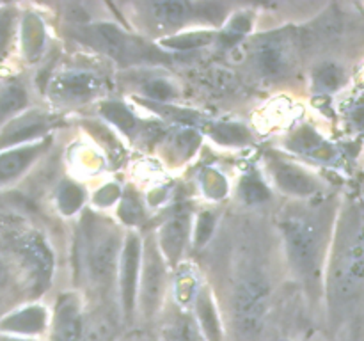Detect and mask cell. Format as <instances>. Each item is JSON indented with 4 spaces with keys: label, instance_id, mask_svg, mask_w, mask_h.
<instances>
[{
    "label": "cell",
    "instance_id": "1",
    "mask_svg": "<svg viewBox=\"0 0 364 341\" xmlns=\"http://www.w3.org/2000/svg\"><path fill=\"white\" fill-rule=\"evenodd\" d=\"M269 295V281L259 272H249L238 283L235 295V322L245 337H255L262 330Z\"/></svg>",
    "mask_w": 364,
    "mask_h": 341
},
{
    "label": "cell",
    "instance_id": "2",
    "mask_svg": "<svg viewBox=\"0 0 364 341\" xmlns=\"http://www.w3.org/2000/svg\"><path fill=\"white\" fill-rule=\"evenodd\" d=\"M82 39L89 45L96 46L98 50L105 52L107 55L121 60V63H135V60H164V53L159 50L148 46L141 39H135L132 36L124 34L114 25H95L82 31Z\"/></svg>",
    "mask_w": 364,
    "mask_h": 341
},
{
    "label": "cell",
    "instance_id": "3",
    "mask_svg": "<svg viewBox=\"0 0 364 341\" xmlns=\"http://www.w3.org/2000/svg\"><path fill=\"white\" fill-rule=\"evenodd\" d=\"M283 234L294 269L309 276L318 261V240L313 226L302 219H290L283 222Z\"/></svg>",
    "mask_w": 364,
    "mask_h": 341
},
{
    "label": "cell",
    "instance_id": "4",
    "mask_svg": "<svg viewBox=\"0 0 364 341\" xmlns=\"http://www.w3.org/2000/svg\"><path fill=\"white\" fill-rule=\"evenodd\" d=\"M139 266H141V244L137 237H128L123 254H121V297H123L127 315L134 311Z\"/></svg>",
    "mask_w": 364,
    "mask_h": 341
},
{
    "label": "cell",
    "instance_id": "5",
    "mask_svg": "<svg viewBox=\"0 0 364 341\" xmlns=\"http://www.w3.org/2000/svg\"><path fill=\"white\" fill-rule=\"evenodd\" d=\"M100 80L89 73L71 71L59 75L50 85V92L64 102H84L100 91Z\"/></svg>",
    "mask_w": 364,
    "mask_h": 341
},
{
    "label": "cell",
    "instance_id": "6",
    "mask_svg": "<svg viewBox=\"0 0 364 341\" xmlns=\"http://www.w3.org/2000/svg\"><path fill=\"white\" fill-rule=\"evenodd\" d=\"M82 336L84 323L78 302L73 297H63L53 318V341H82Z\"/></svg>",
    "mask_w": 364,
    "mask_h": 341
},
{
    "label": "cell",
    "instance_id": "7",
    "mask_svg": "<svg viewBox=\"0 0 364 341\" xmlns=\"http://www.w3.org/2000/svg\"><path fill=\"white\" fill-rule=\"evenodd\" d=\"M46 128H48V119L39 112H31L16 117L0 134V149L32 141V139L45 134Z\"/></svg>",
    "mask_w": 364,
    "mask_h": 341
},
{
    "label": "cell",
    "instance_id": "8",
    "mask_svg": "<svg viewBox=\"0 0 364 341\" xmlns=\"http://www.w3.org/2000/svg\"><path fill=\"white\" fill-rule=\"evenodd\" d=\"M46 323H48V316H46L45 309L39 305H31V308L6 316L0 322V330L16 334V336H34L46 329Z\"/></svg>",
    "mask_w": 364,
    "mask_h": 341
},
{
    "label": "cell",
    "instance_id": "9",
    "mask_svg": "<svg viewBox=\"0 0 364 341\" xmlns=\"http://www.w3.org/2000/svg\"><path fill=\"white\" fill-rule=\"evenodd\" d=\"M164 286V266L159 254L149 251L144 263V277H142V305L146 313L155 311L156 304L160 302Z\"/></svg>",
    "mask_w": 364,
    "mask_h": 341
},
{
    "label": "cell",
    "instance_id": "10",
    "mask_svg": "<svg viewBox=\"0 0 364 341\" xmlns=\"http://www.w3.org/2000/svg\"><path fill=\"white\" fill-rule=\"evenodd\" d=\"M274 178L283 190L295 195H308L316 188L315 181L291 163L277 162L274 166Z\"/></svg>",
    "mask_w": 364,
    "mask_h": 341
},
{
    "label": "cell",
    "instance_id": "11",
    "mask_svg": "<svg viewBox=\"0 0 364 341\" xmlns=\"http://www.w3.org/2000/svg\"><path fill=\"white\" fill-rule=\"evenodd\" d=\"M196 313H198V327L205 341H223V327L215 305L206 291H201L196 298Z\"/></svg>",
    "mask_w": 364,
    "mask_h": 341
},
{
    "label": "cell",
    "instance_id": "12",
    "mask_svg": "<svg viewBox=\"0 0 364 341\" xmlns=\"http://www.w3.org/2000/svg\"><path fill=\"white\" fill-rule=\"evenodd\" d=\"M41 146H25V148L13 149L0 155V181H9L23 173L28 163L38 156Z\"/></svg>",
    "mask_w": 364,
    "mask_h": 341
},
{
    "label": "cell",
    "instance_id": "13",
    "mask_svg": "<svg viewBox=\"0 0 364 341\" xmlns=\"http://www.w3.org/2000/svg\"><path fill=\"white\" fill-rule=\"evenodd\" d=\"M256 64L265 75H279L288 66V52L283 43L267 41L256 52Z\"/></svg>",
    "mask_w": 364,
    "mask_h": 341
},
{
    "label": "cell",
    "instance_id": "14",
    "mask_svg": "<svg viewBox=\"0 0 364 341\" xmlns=\"http://www.w3.org/2000/svg\"><path fill=\"white\" fill-rule=\"evenodd\" d=\"M363 279V244H361V233L358 231L355 240L352 242L350 249L347 252L343 266V286L347 290H354L359 286Z\"/></svg>",
    "mask_w": 364,
    "mask_h": 341
},
{
    "label": "cell",
    "instance_id": "15",
    "mask_svg": "<svg viewBox=\"0 0 364 341\" xmlns=\"http://www.w3.org/2000/svg\"><path fill=\"white\" fill-rule=\"evenodd\" d=\"M151 9L155 11V16L164 23L180 25L192 16L194 6L185 2H159L153 4Z\"/></svg>",
    "mask_w": 364,
    "mask_h": 341
},
{
    "label": "cell",
    "instance_id": "16",
    "mask_svg": "<svg viewBox=\"0 0 364 341\" xmlns=\"http://www.w3.org/2000/svg\"><path fill=\"white\" fill-rule=\"evenodd\" d=\"M117 242L112 237H105L92 251V269L96 270V274H107L109 269H112L114 256H116Z\"/></svg>",
    "mask_w": 364,
    "mask_h": 341
},
{
    "label": "cell",
    "instance_id": "17",
    "mask_svg": "<svg viewBox=\"0 0 364 341\" xmlns=\"http://www.w3.org/2000/svg\"><path fill=\"white\" fill-rule=\"evenodd\" d=\"M215 34L210 31H196L187 32V34L174 36V38L164 39V45L171 46V48H180V50H191L198 48V46H205L213 41Z\"/></svg>",
    "mask_w": 364,
    "mask_h": 341
},
{
    "label": "cell",
    "instance_id": "18",
    "mask_svg": "<svg viewBox=\"0 0 364 341\" xmlns=\"http://www.w3.org/2000/svg\"><path fill=\"white\" fill-rule=\"evenodd\" d=\"M27 102V94L20 85H7L0 91V119L16 112Z\"/></svg>",
    "mask_w": 364,
    "mask_h": 341
},
{
    "label": "cell",
    "instance_id": "19",
    "mask_svg": "<svg viewBox=\"0 0 364 341\" xmlns=\"http://www.w3.org/2000/svg\"><path fill=\"white\" fill-rule=\"evenodd\" d=\"M169 341H205L198 323L188 316H181L171 329Z\"/></svg>",
    "mask_w": 364,
    "mask_h": 341
},
{
    "label": "cell",
    "instance_id": "20",
    "mask_svg": "<svg viewBox=\"0 0 364 341\" xmlns=\"http://www.w3.org/2000/svg\"><path fill=\"white\" fill-rule=\"evenodd\" d=\"M23 32L25 52H27V55L32 59V55H34L36 52H39V48H41L43 45V27L41 23H39V20H36V18H27Z\"/></svg>",
    "mask_w": 364,
    "mask_h": 341
},
{
    "label": "cell",
    "instance_id": "21",
    "mask_svg": "<svg viewBox=\"0 0 364 341\" xmlns=\"http://www.w3.org/2000/svg\"><path fill=\"white\" fill-rule=\"evenodd\" d=\"M341 84V71L334 64H323L315 73V85L322 91H334Z\"/></svg>",
    "mask_w": 364,
    "mask_h": 341
},
{
    "label": "cell",
    "instance_id": "22",
    "mask_svg": "<svg viewBox=\"0 0 364 341\" xmlns=\"http://www.w3.org/2000/svg\"><path fill=\"white\" fill-rule=\"evenodd\" d=\"M242 197L247 202H262L270 197L269 188L256 178H245L242 181Z\"/></svg>",
    "mask_w": 364,
    "mask_h": 341
},
{
    "label": "cell",
    "instance_id": "23",
    "mask_svg": "<svg viewBox=\"0 0 364 341\" xmlns=\"http://www.w3.org/2000/svg\"><path fill=\"white\" fill-rule=\"evenodd\" d=\"M144 92L148 98L156 99V102H169L176 96V89L167 80H151L144 85Z\"/></svg>",
    "mask_w": 364,
    "mask_h": 341
},
{
    "label": "cell",
    "instance_id": "24",
    "mask_svg": "<svg viewBox=\"0 0 364 341\" xmlns=\"http://www.w3.org/2000/svg\"><path fill=\"white\" fill-rule=\"evenodd\" d=\"M291 146H294L295 149H299V151L316 155L318 151H322V148L326 144H323V141L318 137V135L315 134V131H311V130H308V128H306V130H302L301 134L295 137L294 144H291Z\"/></svg>",
    "mask_w": 364,
    "mask_h": 341
},
{
    "label": "cell",
    "instance_id": "25",
    "mask_svg": "<svg viewBox=\"0 0 364 341\" xmlns=\"http://www.w3.org/2000/svg\"><path fill=\"white\" fill-rule=\"evenodd\" d=\"M105 116L109 119H112L117 126H121L123 130H132L135 124L134 116L124 109L123 105H117V103H110V105L105 107Z\"/></svg>",
    "mask_w": 364,
    "mask_h": 341
},
{
    "label": "cell",
    "instance_id": "26",
    "mask_svg": "<svg viewBox=\"0 0 364 341\" xmlns=\"http://www.w3.org/2000/svg\"><path fill=\"white\" fill-rule=\"evenodd\" d=\"M183 237H185V224L176 220L171 226L166 227V245L167 251L171 254H176L178 251H181V244H183Z\"/></svg>",
    "mask_w": 364,
    "mask_h": 341
},
{
    "label": "cell",
    "instance_id": "27",
    "mask_svg": "<svg viewBox=\"0 0 364 341\" xmlns=\"http://www.w3.org/2000/svg\"><path fill=\"white\" fill-rule=\"evenodd\" d=\"M59 202L63 212H66L68 215H70V213H73L75 210L82 205V192L78 190L75 185H66V187L60 190Z\"/></svg>",
    "mask_w": 364,
    "mask_h": 341
},
{
    "label": "cell",
    "instance_id": "28",
    "mask_svg": "<svg viewBox=\"0 0 364 341\" xmlns=\"http://www.w3.org/2000/svg\"><path fill=\"white\" fill-rule=\"evenodd\" d=\"M219 134H215V137L223 142H238V141H244L247 137L245 130L242 126H219L217 128Z\"/></svg>",
    "mask_w": 364,
    "mask_h": 341
},
{
    "label": "cell",
    "instance_id": "29",
    "mask_svg": "<svg viewBox=\"0 0 364 341\" xmlns=\"http://www.w3.org/2000/svg\"><path fill=\"white\" fill-rule=\"evenodd\" d=\"M213 229V215L212 213H203L198 220V229H196V237H198V244H205L208 237L212 234Z\"/></svg>",
    "mask_w": 364,
    "mask_h": 341
},
{
    "label": "cell",
    "instance_id": "30",
    "mask_svg": "<svg viewBox=\"0 0 364 341\" xmlns=\"http://www.w3.org/2000/svg\"><path fill=\"white\" fill-rule=\"evenodd\" d=\"M9 36H11V18L7 16V14H0V55L6 52Z\"/></svg>",
    "mask_w": 364,
    "mask_h": 341
},
{
    "label": "cell",
    "instance_id": "31",
    "mask_svg": "<svg viewBox=\"0 0 364 341\" xmlns=\"http://www.w3.org/2000/svg\"><path fill=\"white\" fill-rule=\"evenodd\" d=\"M2 272H4V269H2V265H0V277H2Z\"/></svg>",
    "mask_w": 364,
    "mask_h": 341
}]
</instances>
